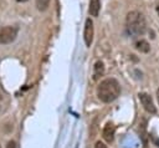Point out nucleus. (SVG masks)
Listing matches in <instances>:
<instances>
[{
	"instance_id": "obj_1",
	"label": "nucleus",
	"mask_w": 159,
	"mask_h": 148,
	"mask_svg": "<svg viewBox=\"0 0 159 148\" xmlns=\"http://www.w3.org/2000/svg\"><path fill=\"white\" fill-rule=\"evenodd\" d=\"M125 30L127 34L132 37L143 36L147 31V22L144 15L137 10L129 11L125 17Z\"/></svg>"
},
{
	"instance_id": "obj_2",
	"label": "nucleus",
	"mask_w": 159,
	"mask_h": 148,
	"mask_svg": "<svg viewBox=\"0 0 159 148\" xmlns=\"http://www.w3.org/2000/svg\"><path fill=\"white\" fill-rule=\"evenodd\" d=\"M120 95V86L116 78H106L97 86V96L104 103H111Z\"/></svg>"
},
{
	"instance_id": "obj_3",
	"label": "nucleus",
	"mask_w": 159,
	"mask_h": 148,
	"mask_svg": "<svg viewBox=\"0 0 159 148\" xmlns=\"http://www.w3.org/2000/svg\"><path fill=\"white\" fill-rule=\"evenodd\" d=\"M17 36V29L15 26L7 25L0 29V44L1 45H7L15 41Z\"/></svg>"
},
{
	"instance_id": "obj_4",
	"label": "nucleus",
	"mask_w": 159,
	"mask_h": 148,
	"mask_svg": "<svg viewBox=\"0 0 159 148\" xmlns=\"http://www.w3.org/2000/svg\"><path fill=\"white\" fill-rule=\"evenodd\" d=\"M93 35H94V27H93V21L91 17H88L84 22V30H83V40L87 47L92 45L93 41Z\"/></svg>"
},
{
	"instance_id": "obj_5",
	"label": "nucleus",
	"mask_w": 159,
	"mask_h": 148,
	"mask_svg": "<svg viewBox=\"0 0 159 148\" xmlns=\"http://www.w3.org/2000/svg\"><path fill=\"white\" fill-rule=\"evenodd\" d=\"M138 97H139V101H140L143 108H144L148 113L154 114V113L157 112V108H155V106H154V102H153L150 95H148V93H145V92H140V93L138 95Z\"/></svg>"
},
{
	"instance_id": "obj_6",
	"label": "nucleus",
	"mask_w": 159,
	"mask_h": 148,
	"mask_svg": "<svg viewBox=\"0 0 159 148\" xmlns=\"http://www.w3.org/2000/svg\"><path fill=\"white\" fill-rule=\"evenodd\" d=\"M114 132H116L114 124L111 123V122L106 123V126L103 127V131H102V137H103V139H104L106 142H108V143L113 142V139H114Z\"/></svg>"
},
{
	"instance_id": "obj_7",
	"label": "nucleus",
	"mask_w": 159,
	"mask_h": 148,
	"mask_svg": "<svg viewBox=\"0 0 159 148\" xmlns=\"http://www.w3.org/2000/svg\"><path fill=\"white\" fill-rule=\"evenodd\" d=\"M104 75V63L102 61H97L93 66V80L97 81Z\"/></svg>"
},
{
	"instance_id": "obj_8",
	"label": "nucleus",
	"mask_w": 159,
	"mask_h": 148,
	"mask_svg": "<svg viewBox=\"0 0 159 148\" xmlns=\"http://www.w3.org/2000/svg\"><path fill=\"white\" fill-rule=\"evenodd\" d=\"M101 10V0H89V6H88V12L91 16H98Z\"/></svg>"
},
{
	"instance_id": "obj_9",
	"label": "nucleus",
	"mask_w": 159,
	"mask_h": 148,
	"mask_svg": "<svg viewBox=\"0 0 159 148\" xmlns=\"http://www.w3.org/2000/svg\"><path fill=\"white\" fill-rule=\"evenodd\" d=\"M135 49H137L138 51L143 52V53H147V52H149L150 46H149L148 41H145V40H139V41L135 42Z\"/></svg>"
},
{
	"instance_id": "obj_10",
	"label": "nucleus",
	"mask_w": 159,
	"mask_h": 148,
	"mask_svg": "<svg viewBox=\"0 0 159 148\" xmlns=\"http://www.w3.org/2000/svg\"><path fill=\"white\" fill-rule=\"evenodd\" d=\"M51 0H36V7L39 11H46L50 6Z\"/></svg>"
},
{
	"instance_id": "obj_11",
	"label": "nucleus",
	"mask_w": 159,
	"mask_h": 148,
	"mask_svg": "<svg viewBox=\"0 0 159 148\" xmlns=\"http://www.w3.org/2000/svg\"><path fill=\"white\" fill-rule=\"evenodd\" d=\"M6 148H16V143L15 141H9L6 144Z\"/></svg>"
},
{
	"instance_id": "obj_12",
	"label": "nucleus",
	"mask_w": 159,
	"mask_h": 148,
	"mask_svg": "<svg viewBox=\"0 0 159 148\" xmlns=\"http://www.w3.org/2000/svg\"><path fill=\"white\" fill-rule=\"evenodd\" d=\"M94 148H107V146L103 143V142H101V141H98L97 143H96V146H94Z\"/></svg>"
},
{
	"instance_id": "obj_13",
	"label": "nucleus",
	"mask_w": 159,
	"mask_h": 148,
	"mask_svg": "<svg viewBox=\"0 0 159 148\" xmlns=\"http://www.w3.org/2000/svg\"><path fill=\"white\" fill-rule=\"evenodd\" d=\"M155 9H157V14H158V16H159V2L157 4V7H155Z\"/></svg>"
},
{
	"instance_id": "obj_14",
	"label": "nucleus",
	"mask_w": 159,
	"mask_h": 148,
	"mask_svg": "<svg viewBox=\"0 0 159 148\" xmlns=\"http://www.w3.org/2000/svg\"><path fill=\"white\" fill-rule=\"evenodd\" d=\"M157 97H158V102H159V88H158V91H157Z\"/></svg>"
},
{
	"instance_id": "obj_15",
	"label": "nucleus",
	"mask_w": 159,
	"mask_h": 148,
	"mask_svg": "<svg viewBox=\"0 0 159 148\" xmlns=\"http://www.w3.org/2000/svg\"><path fill=\"white\" fill-rule=\"evenodd\" d=\"M16 1H17V2H26L27 0H16Z\"/></svg>"
},
{
	"instance_id": "obj_16",
	"label": "nucleus",
	"mask_w": 159,
	"mask_h": 148,
	"mask_svg": "<svg viewBox=\"0 0 159 148\" xmlns=\"http://www.w3.org/2000/svg\"><path fill=\"white\" fill-rule=\"evenodd\" d=\"M0 97H1V96H0Z\"/></svg>"
},
{
	"instance_id": "obj_17",
	"label": "nucleus",
	"mask_w": 159,
	"mask_h": 148,
	"mask_svg": "<svg viewBox=\"0 0 159 148\" xmlns=\"http://www.w3.org/2000/svg\"><path fill=\"white\" fill-rule=\"evenodd\" d=\"M0 148H1V147H0Z\"/></svg>"
}]
</instances>
